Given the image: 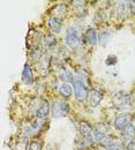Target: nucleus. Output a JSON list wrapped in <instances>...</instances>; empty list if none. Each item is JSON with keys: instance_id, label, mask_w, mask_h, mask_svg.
<instances>
[{"instance_id": "f257e3e1", "label": "nucleus", "mask_w": 135, "mask_h": 150, "mask_svg": "<svg viewBox=\"0 0 135 150\" xmlns=\"http://www.w3.org/2000/svg\"><path fill=\"white\" fill-rule=\"evenodd\" d=\"M82 43V37L75 25H69L65 33V44L69 49H76Z\"/></svg>"}, {"instance_id": "f03ea898", "label": "nucleus", "mask_w": 135, "mask_h": 150, "mask_svg": "<svg viewBox=\"0 0 135 150\" xmlns=\"http://www.w3.org/2000/svg\"><path fill=\"white\" fill-rule=\"evenodd\" d=\"M94 132H95V142L103 144L104 147H107L113 141L111 139L110 127L104 124H98L94 128Z\"/></svg>"}, {"instance_id": "7ed1b4c3", "label": "nucleus", "mask_w": 135, "mask_h": 150, "mask_svg": "<svg viewBox=\"0 0 135 150\" xmlns=\"http://www.w3.org/2000/svg\"><path fill=\"white\" fill-rule=\"evenodd\" d=\"M131 102H132V96L127 91H118L112 97V104L119 110L126 109L131 104Z\"/></svg>"}, {"instance_id": "20e7f679", "label": "nucleus", "mask_w": 135, "mask_h": 150, "mask_svg": "<svg viewBox=\"0 0 135 150\" xmlns=\"http://www.w3.org/2000/svg\"><path fill=\"white\" fill-rule=\"evenodd\" d=\"M73 90H74V97L77 102H84L88 99V88L86 86V83H83L80 80H75V82L73 83Z\"/></svg>"}, {"instance_id": "39448f33", "label": "nucleus", "mask_w": 135, "mask_h": 150, "mask_svg": "<svg viewBox=\"0 0 135 150\" xmlns=\"http://www.w3.org/2000/svg\"><path fill=\"white\" fill-rule=\"evenodd\" d=\"M80 136H82L89 146L95 142V132L90 124L86 121L80 122Z\"/></svg>"}, {"instance_id": "423d86ee", "label": "nucleus", "mask_w": 135, "mask_h": 150, "mask_svg": "<svg viewBox=\"0 0 135 150\" xmlns=\"http://www.w3.org/2000/svg\"><path fill=\"white\" fill-rule=\"evenodd\" d=\"M131 121H132V113L121 112L117 114V117L115 118V121H113V125H115V128L117 131L121 132L128 125H131Z\"/></svg>"}, {"instance_id": "0eeeda50", "label": "nucleus", "mask_w": 135, "mask_h": 150, "mask_svg": "<svg viewBox=\"0 0 135 150\" xmlns=\"http://www.w3.org/2000/svg\"><path fill=\"white\" fill-rule=\"evenodd\" d=\"M52 115L54 118L66 117L67 113L69 112V105L66 102L62 100H54L52 104Z\"/></svg>"}, {"instance_id": "6e6552de", "label": "nucleus", "mask_w": 135, "mask_h": 150, "mask_svg": "<svg viewBox=\"0 0 135 150\" xmlns=\"http://www.w3.org/2000/svg\"><path fill=\"white\" fill-rule=\"evenodd\" d=\"M50 110L51 106L49 102L46 99H39L37 102V106L35 108V115L38 120H43L50 114Z\"/></svg>"}, {"instance_id": "1a4fd4ad", "label": "nucleus", "mask_w": 135, "mask_h": 150, "mask_svg": "<svg viewBox=\"0 0 135 150\" xmlns=\"http://www.w3.org/2000/svg\"><path fill=\"white\" fill-rule=\"evenodd\" d=\"M120 136H121V142L125 143L126 146L128 143H131L135 139V126H133L132 124L128 125L125 129L120 132Z\"/></svg>"}, {"instance_id": "9d476101", "label": "nucleus", "mask_w": 135, "mask_h": 150, "mask_svg": "<svg viewBox=\"0 0 135 150\" xmlns=\"http://www.w3.org/2000/svg\"><path fill=\"white\" fill-rule=\"evenodd\" d=\"M58 76L62 82H66V83H74L76 80V77L73 75V73L65 67H60L58 69Z\"/></svg>"}, {"instance_id": "9b49d317", "label": "nucleus", "mask_w": 135, "mask_h": 150, "mask_svg": "<svg viewBox=\"0 0 135 150\" xmlns=\"http://www.w3.org/2000/svg\"><path fill=\"white\" fill-rule=\"evenodd\" d=\"M102 99H103V95L100 94L99 91H97V90H90L87 100H88L89 106L96 108V106H98V105L100 104Z\"/></svg>"}, {"instance_id": "f8f14e48", "label": "nucleus", "mask_w": 135, "mask_h": 150, "mask_svg": "<svg viewBox=\"0 0 135 150\" xmlns=\"http://www.w3.org/2000/svg\"><path fill=\"white\" fill-rule=\"evenodd\" d=\"M22 81H23V83L27 84V86L33 84L34 81H35L33 69H31V67H30L28 64H25L24 67H23V71H22Z\"/></svg>"}, {"instance_id": "ddd939ff", "label": "nucleus", "mask_w": 135, "mask_h": 150, "mask_svg": "<svg viewBox=\"0 0 135 150\" xmlns=\"http://www.w3.org/2000/svg\"><path fill=\"white\" fill-rule=\"evenodd\" d=\"M50 57L47 54H44V56L40 58V60L38 61V67H39V73L42 76H45V75L49 74V71H50Z\"/></svg>"}, {"instance_id": "4468645a", "label": "nucleus", "mask_w": 135, "mask_h": 150, "mask_svg": "<svg viewBox=\"0 0 135 150\" xmlns=\"http://www.w3.org/2000/svg\"><path fill=\"white\" fill-rule=\"evenodd\" d=\"M47 24H49V28L51 29L52 33L59 34L61 31V28H62V19L57 18V16H51L47 21Z\"/></svg>"}, {"instance_id": "2eb2a0df", "label": "nucleus", "mask_w": 135, "mask_h": 150, "mask_svg": "<svg viewBox=\"0 0 135 150\" xmlns=\"http://www.w3.org/2000/svg\"><path fill=\"white\" fill-rule=\"evenodd\" d=\"M44 44H45V46H46V49H47L49 51H56L57 44H58L57 37H56L53 34L46 35L45 38H44Z\"/></svg>"}, {"instance_id": "dca6fc26", "label": "nucleus", "mask_w": 135, "mask_h": 150, "mask_svg": "<svg viewBox=\"0 0 135 150\" xmlns=\"http://www.w3.org/2000/svg\"><path fill=\"white\" fill-rule=\"evenodd\" d=\"M86 39H87L88 44L91 45V46H94V45L97 44V42H98V36H97L96 30H95L94 28L89 27V28L87 29V31H86Z\"/></svg>"}, {"instance_id": "f3484780", "label": "nucleus", "mask_w": 135, "mask_h": 150, "mask_svg": "<svg viewBox=\"0 0 135 150\" xmlns=\"http://www.w3.org/2000/svg\"><path fill=\"white\" fill-rule=\"evenodd\" d=\"M129 7V2L126 1H120L118 2L116 6V13L118 18H122L126 13H127V8Z\"/></svg>"}, {"instance_id": "a211bd4d", "label": "nucleus", "mask_w": 135, "mask_h": 150, "mask_svg": "<svg viewBox=\"0 0 135 150\" xmlns=\"http://www.w3.org/2000/svg\"><path fill=\"white\" fill-rule=\"evenodd\" d=\"M59 93L62 97L65 98H68L72 96V93H73V88L71 86V83H66V82H62L60 88H59Z\"/></svg>"}, {"instance_id": "6ab92c4d", "label": "nucleus", "mask_w": 135, "mask_h": 150, "mask_svg": "<svg viewBox=\"0 0 135 150\" xmlns=\"http://www.w3.org/2000/svg\"><path fill=\"white\" fill-rule=\"evenodd\" d=\"M111 36H112V34L110 33V31H102L100 34H99V36H98V42H99V44L102 45V46H106V44L109 43V40L111 39Z\"/></svg>"}, {"instance_id": "aec40b11", "label": "nucleus", "mask_w": 135, "mask_h": 150, "mask_svg": "<svg viewBox=\"0 0 135 150\" xmlns=\"http://www.w3.org/2000/svg\"><path fill=\"white\" fill-rule=\"evenodd\" d=\"M74 8L77 15H84L86 14V6L82 1H74Z\"/></svg>"}, {"instance_id": "412c9836", "label": "nucleus", "mask_w": 135, "mask_h": 150, "mask_svg": "<svg viewBox=\"0 0 135 150\" xmlns=\"http://www.w3.org/2000/svg\"><path fill=\"white\" fill-rule=\"evenodd\" d=\"M106 149L107 150H124V146H122V142L113 140V141L106 147Z\"/></svg>"}, {"instance_id": "4be33fe9", "label": "nucleus", "mask_w": 135, "mask_h": 150, "mask_svg": "<svg viewBox=\"0 0 135 150\" xmlns=\"http://www.w3.org/2000/svg\"><path fill=\"white\" fill-rule=\"evenodd\" d=\"M42 148H43V144L39 140H34L33 142H30L29 150H42Z\"/></svg>"}, {"instance_id": "5701e85b", "label": "nucleus", "mask_w": 135, "mask_h": 150, "mask_svg": "<svg viewBox=\"0 0 135 150\" xmlns=\"http://www.w3.org/2000/svg\"><path fill=\"white\" fill-rule=\"evenodd\" d=\"M117 58L115 56H109L107 57V59H106V65L107 66H113V65H116L117 64Z\"/></svg>"}, {"instance_id": "b1692460", "label": "nucleus", "mask_w": 135, "mask_h": 150, "mask_svg": "<svg viewBox=\"0 0 135 150\" xmlns=\"http://www.w3.org/2000/svg\"><path fill=\"white\" fill-rule=\"evenodd\" d=\"M126 150H135V139L126 146Z\"/></svg>"}, {"instance_id": "393cba45", "label": "nucleus", "mask_w": 135, "mask_h": 150, "mask_svg": "<svg viewBox=\"0 0 135 150\" xmlns=\"http://www.w3.org/2000/svg\"><path fill=\"white\" fill-rule=\"evenodd\" d=\"M129 11H131L132 14L135 15V1H131L129 2Z\"/></svg>"}, {"instance_id": "a878e982", "label": "nucleus", "mask_w": 135, "mask_h": 150, "mask_svg": "<svg viewBox=\"0 0 135 150\" xmlns=\"http://www.w3.org/2000/svg\"><path fill=\"white\" fill-rule=\"evenodd\" d=\"M46 150H51V149H50L49 147H46ZM53 150H59V149H58V146H56V148H54Z\"/></svg>"}, {"instance_id": "bb28decb", "label": "nucleus", "mask_w": 135, "mask_h": 150, "mask_svg": "<svg viewBox=\"0 0 135 150\" xmlns=\"http://www.w3.org/2000/svg\"><path fill=\"white\" fill-rule=\"evenodd\" d=\"M98 150H107V149H105V148H100V149H98Z\"/></svg>"}]
</instances>
